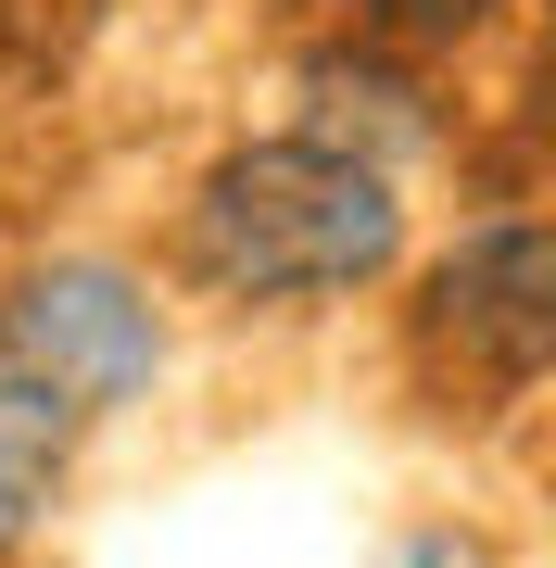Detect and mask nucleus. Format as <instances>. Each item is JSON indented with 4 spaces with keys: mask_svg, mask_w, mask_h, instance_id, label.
I'll list each match as a JSON object with an SVG mask.
<instances>
[{
    "mask_svg": "<svg viewBox=\"0 0 556 568\" xmlns=\"http://www.w3.org/2000/svg\"><path fill=\"white\" fill-rule=\"evenodd\" d=\"M63 467H77V417H63L51 392H26L13 366H0V556H13L26 530L51 518Z\"/></svg>",
    "mask_w": 556,
    "mask_h": 568,
    "instance_id": "4",
    "label": "nucleus"
},
{
    "mask_svg": "<svg viewBox=\"0 0 556 568\" xmlns=\"http://www.w3.org/2000/svg\"><path fill=\"white\" fill-rule=\"evenodd\" d=\"M481 13L494 0H367V26H392V39H468Z\"/></svg>",
    "mask_w": 556,
    "mask_h": 568,
    "instance_id": "5",
    "label": "nucleus"
},
{
    "mask_svg": "<svg viewBox=\"0 0 556 568\" xmlns=\"http://www.w3.org/2000/svg\"><path fill=\"white\" fill-rule=\"evenodd\" d=\"M417 342H431L455 379H481V392H532L544 342H556V253H544V227L532 215H481L468 241L431 265Z\"/></svg>",
    "mask_w": 556,
    "mask_h": 568,
    "instance_id": "3",
    "label": "nucleus"
},
{
    "mask_svg": "<svg viewBox=\"0 0 556 568\" xmlns=\"http://www.w3.org/2000/svg\"><path fill=\"white\" fill-rule=\"evenodd\" d=\"M0 366L89 429V417L140 405V392L165 379V304H152V278L114 265V253H51V265H26V278L0 291Z\"/></svg>",
    "mask_w": 556,
    "mask_h": 568,
    "instance_id": "2",
    "label": "nucleus"
},
{
    "mask_svg": "<svg viewBox=\"0 0 556 568\" xmlns=\"http://www.w3.org/2000/svg\"><path fill=\"white\" fill-rule=\"evenodd\" d=\"M405 265V190L330 140H241L190 190V278L228 304H330Z\"/></svg>",
    "mask_w": 556,
    "mask_h": 568,
    "instance_id": "1",
    "label": "nucleus"
}]
</instances>
